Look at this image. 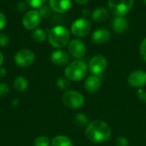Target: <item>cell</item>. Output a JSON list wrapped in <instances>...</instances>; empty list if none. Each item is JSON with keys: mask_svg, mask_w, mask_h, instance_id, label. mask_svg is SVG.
I'll return each mask as SVG.
<instances>
[{"mask_svg": "<svg viewBox=\"0 0 146 146\" xmlns=\"http://www.w3.org/2000/svg\"><path fill=\"white\" fill-rule=\"evenodd\" d=\"M85 133L90 141L97 144H104L110 140L112 132L110 126L105 121L96 120L87 125Z\"/></svg>", "mask_w": 146, "mask_h": 146, "instance_id": "1", "label": "cell"}, {"mask_svg": "<svg viewBox=\"0 0 146 146\" xmlns=\"http://www.w3.org/2000/svg\"><path fill=\"white\" fill-rule=\"evenodd\" d=\"M47 36L50 44L56 48H62L69 43V32L63 26L53 27L49 31Z\"/></svg>", "mask_w": 146, "mask_h": 146, "instance_id": "2", "label": "cell"}, {"mask_svg": "<svg viewBox=\"0 0 146 146\" xmlns=\"http://www.w3.org/2000/svg\"><path fill=\"white\" fill-rule=\"evenodd\" d=\"M88 66L86 62L81 59L74 60L69 63L65 68V77L71 81H80L85 78L87 74Z\"/></svg>", "mask_w": 146, "mask_h": 146, "instance_id": "3", "label": "cell"}, {"mask_svg": "<svg viewBox=\"0 0 146 146\" xmlns=\"http://www.w3.org/2000/svg\"><path fill=\"white\" fill-rule=\"evenodd\" d=\"M134 0H109L110 10L115 16L126 15L133 8Z\"/></svg>", "mask_w": 146, "mask_h": 146, "instance_id": "4", "label": "cell"}, {"mask_svg": "<svg viewBox=\"0 0 146 146\" xmlns=\"http://www.w3.org/2000/svg\"><path fill=\"white\" fill-rule=\"evenodd\" d=\"M63 103L73 109L81 108L85 103V98L82 94L75 90H68L62 96Z\"/></svg>", "mask_w": 146, "mask_h": 146, "instance_id": "5", "label": "cell"}, {"mask_svg": "<svg viewBox=\"0 0 146 146\" xmlns=\"http://www.w3.org/2000/svg\"><path fill=\"white\" fill-rule=\"evenodd\" d=\"M92 29L90 21L86 18H79L75 20L71 25V32L77 37L86 36Z\"/></svg>", "mask_w": 146, "mask_h": 146, "instance_id": "6", "label": "cell"}, {"mask_svg": "<svg viewBox=\"0 0 146 146\" xmlns=\"http://www.w3.org/2000/svg\"><path fill=\"white\" fill-rule=\"evenodd\" d=\"M108 62L105 57L102 55H96L92 57L88 65V69L94 76L101 75L107 68Z\"/></svg>", "mask_w": 146, "mask_h": 146, "instance_id": "7", "label": "cell"}, {"mask_svg": "<svg viewBox=\"0 0 146 146\" xmlns=\"http://www.w3.org/2000/svg\"><path fill=\"white\" fill-rule=\"evenodd\" d=\"M35 55L29 49H21L15 55V62L20 67H27L33 64Z\"/></svg>", "mask_w": 146, "mask_h": 146, "instance_id": "8", "label": "cell"}, {"mask_svg": "<svg viewBox=\"0 0 146 146\" xmlns=\"http://www.w3.org/2000/svg\"><path fill=\"white\" fill-rule=\"evenodd\" d=\"M68 50L69 54L76 59H82L86 54V46L83 41L79 39L70 40L68 45Z\"/></svg>", "mask_w": 146, "mask_h": 146, "instance_id": "9", "label": "cell"}, {"mask_svg": "<svg viewBox=\"0 0 146 146\" xmlns=\"http://www.w3.org/2000/svg\"><path fill=\"white\" fill-rule=\"evenodd\" d=\"M41 16L38 10L33 9L26 12L22 18V24L23 26L29 30L35 28L40 22Z\"/></svg>", "mask_w": 146, "mask_h": 146, "instance_id": "10", "label": "cell"}, {"mask_svg": "<svg viewBox=\"0 0 146 146\" xmlns=\"http://www.w3.org/2000/svg\"><path fill=\"white\" fill-rule=\"evenodd\" d=\"M128 83L133 88H142L146 84V72L137 70L130 73L128 76Z\"/></svg>", "mask_w": 146, "mask_h": 146, "instance_id": "11", "label": "cell"}, {"mask_svg": "<svg viewBox=\"0 0 146 146\" xmlns=\"http://www.w3.org/2000/svg\"><path fill=\"white\" fill-rule=\"evenodd\" d=\"M50 7L56 13L63 14L69 10L72 6L71 0H49Z\"/></svg>", "mask_w": 146, "mask_h": 146, "instance_id": "12", "label": "cell"}, {"mask_svg": "<svg viewBox=\"0 0 146 146\" xmlns=\"http://www.w3.org/2000/svg\"><path fill=\"white\" fill-rule=\"evenodd\" d=\"M111 38V33L107 28H99L93 32L92 40L97 45H103L107 43Z\"/></svg>", "mask_w": 146, "mask_h": 146, "instance_id": "13", "label": "cell"}, {"mask_svg": "<svg viewBox=\"0 0 146 146\" xmlns=\"http://www.w3.org/2000/svg\"><path fill=\"white\" fill-rule=\"evenodd\" d=\"M50 60L56 65H66L69 62V55L63 50H56L51 52Z\"/></svg>", "mask_w": 146, "mask_h": 146, "instance_id": "14", "label": "cell"}, {"mask_svg": "<svg viewBox=\"0 0 146 146\" xmlns=\"http://www.w3.org/2000/svg\"><path fill=\"white\" fill-rule=\"evenodd\" d=\"M84 87L87 92L96 93L101 88V79L98 76H90L86 79Z\"/></svg>", "mask_w": 146, "mask_h": 146, "instance_id": "15", "label": "cell"}, {"mask_svg": "<svg viewBox=\"0 0 146 146\" xmlns=\"http://www.w3.org/2000/svg\"><path fill=\"white\" fill-rule=\"evenodd\" d=\"M128 22L123 16H115L112 21L113 30L116 34H123L127 29Z\"/></svg>", "mask_w": 146, "mask_h": 146, "instance_id": "16", "label": "cell"}, {"mask_svg": "<svg viewBox=\"0 0 146 146\" xmlns=\"http://www.w3.org/2000/svg\"><path fill=\"white\" fill-rule=\"evenodd\" d=\"M92 15V19L95 22H104L109 17V11L105 8L99 7L93 10Z\"/></svg>", "mask_w": 146, "mask_h": 146, "instance_id": "17", "label": "cell"}, {"mask_svg": "<svg viewBox=\"0 0 146 146\" xmlns=\"http://www.w3.org/2000/svg\"><path fill=\"white\" fill-rule=\"evenodd\" d=\"M50 146H74L73 145V142L71 141V139L64 135H58L56 136L52 141Z\"/></svg>", "mask_w": 146, "mask_h": 146, "instance_id": "18", "label": "cell"}, {"mask_svg": "<svg viewBox=\"0 0 146 146\" xmlns=\"http://www.w3.org/2000/svg\"><path fill=\"white\" fill-rule=\"evenodd\" d=\"M28 86V82L23 76H18L14 81V88L17 92H24Z\"/></svg>", "mask_w": 146, "mask_h": 146, "instance_id": "19", "label": "cell"}, {"mask_svg": "<svg viewBox=\"0 0 146 146\" xmlns=\"http://www.w3.org/2000/svg\"><path fill=\"white\" fill-rule=\"evenodd\" d=\"M31 36H32L33 40H34L35 42H38V43L44 42L47 38V34H46L45 31L42 28H37V29L33 30Z\"/></svg>", "mask_w": 146, "mask_h": 146, "instance_id": "20", "label": "cell"}, {"mask_svg": "<svg viewBox=\"0 0 146 146\" xmlns=\"http://www.w3.org/2000/svg\"><path fill=\"white\" fill-rule=\"evenodd\" d=\"M74 121H75V124L78 126H80V127L87 126V125L89 124L88 123V117L85 114H76L75 118H74Z\"/></svg>", "mask_w": 146, "mask_h": 146, "instance_id": "21", "label": "cell"}, {"mask_svg": "<svg viewBox=\"0 0 146 146\" xmlns=\"http://www.w3.org/2000/svg\"><path fill=\"white\" fill-rule=\"evenodd\" d=\"M33 146H50V141L48 137L39 136L34 140Z\"/></svg>", "mask_w": 146, "mask_h": 146, "instance_id": "22", "label": "cell"}, {"mask_svg": "<svg viewBox=\"0 0 146 146\" xmlns=\"http://www.w3.org/2000/svg\"><path fill=\"white\" fill-rule=\"evenodd\" d=\"M56 84H57L58 88L61 89H62V90H66L69 87V82H68V79L66 77H59L57 79Z\"/></svg>", "mask_w": 146, "mask_h": 146, "instance_id": "23", "label": "cell"}, {"mask_svg": "<svg viewBox=\"0 0 146 146\" xmlns=\"http://www.w3.org/2000/svg\"><path fill=\"white\" fill-rule=\"evenodd\" d=\"M38 13H39L41 18H47L51 14V9L49 6L43 5V6L40 7L39 10H38Z\"/></svg>", "mask_w": 146, "mask_h": 146, "instance_id": "24", "label": "cell"}, {"mask_svg": "<svg viewBox=\"0 0 146 146\" xmlns=\"http://www.w3.org/2000/svg\"><path fill=\"white\" fill-rule=\"evenodd\" d=\"M46 0H26V3L32 8H40L45 3Z\"/></svg>", "mask_w": 146, "mask_h": 146, "instance_id": "25", "label": "cell"}, {"mask_svg": "<svg viewBox=\"0 0 146 146\" xmlns=\"http://www.w3.org/2000/svg\"><path fill=\"white\" fill-rule=\"evenodd\" d=\"M10 91L9 86L5 83H0V97H4L9 95Z\"/></svg>", "mask_w": 146, "mask_h": 146, "instance_id": "26", "label": "cell"}, {"mask_svg": "<svg viewBox=\"0 0 146 146\" xmlns=\"http://www.w3.org/2000/svg\"><path fill=\"white\" fill-rule=\"evenodd\" d=\"M139 52L142 57V59L146 62V38L143 40V41L140 44L139 46Z\"/></svg>", "mask_w": 146, "mask_h": 146, "instance_id": "27", "label": "cell"}, {"mask_svg": "<svg viewBox=\"0 0 146 146\" xmlns=\"http://www.w3.org/2000/svg\"><path fill=\"white\" fill-rule=\"evenodd\" d=\"M9 43V36L4 33H0V46H5Z\"/></svg>", "mask_w": 146, "mask_h": 146, "instance_id": "28", "label": "cell"}, {"mask_svg": "<svg viewBox=\"0 0 146 146\" xmlns=\"http://www.w3.org/2000/svg\"><path fill=\"white\" fill-rule=\"evenodd\" d=\"M136 95H137L138 98L141 102H146V92L144 89H139V90H137Z\"/></svg>", "mask_w": 146, "mask_h": 146, "instance_id": "29", "label": "cell"}, {"mask_svg": "<svg viewBox=\"0 0 146 146\" xmlns=\"http://www.w3.org/2000/svg\"><path fill=\"white\" fill-rule=\"evenodd\" d=\"M6 22H6V17L4 14L0 11V31L4 28V27L6 26Z\"/></svg>", "mask_w": 146, "mask_h": 146, "instance_id": "30", "label": "cell"}, {"mask_svg": "<svg viewBox=\"0 0 146 146\" xmlns=\"http://www.w3.org/2000/svg\"><path fill=\"white\" fill-rule=\"evenodd\" d=\"M117 145L118 146H128V141L126 138L124 137H120L117 139Z\"/></svg>", "mask_w": 146, "mask_h": 146, "instance_id": "31", "label": "cell"}, {"mask_svg": "<svg viewBox=\"0 0 146 146\" xmlns=\"http://www.w3.org/2000/svg\"><path fill=\"white\" fill-rule=\"evenodd\" d=\"M27 3H25V2H20L17 5V9L19 12H23V11H26L27 10Z\"/></svg>", "mask_w": 146, "mask_h": 146, "instance_id": "32", "label": "cell"}, {"mask_svg": "<svg viewBox=\"0 0 146 146\" xmlns=\"http://www.w3.org/2000/svg\"><path fill=\"white\" fill-rule=\"evenodd\" d=\"M6 73H7V71H6V70L4 69V68H2V67H0V77H4L5 75H6Z\"/></svg>", "mask_w": 146, "mask_h": 146, "instance_id": "33", "label": "cell"}, {"mask_svg": "<svg viewBox=\"0 0 146 146\" xmlns=\"http://www.w3.org/2000/svg\"><path fill=\"white\" fill-rule=\"evenodd\" d=\"M75 1V3H77L78 4H80V5H82V4H85V3H86L89 0H74Z\"/></svg>", "mask_w": 146, "mask_h": 146, "instance_id": "34", "label": "cell"}, {"mask_svg": "<svg viewBox=\"0 0 146 146\" xmlns=\"http://www.w3.org/2000/svg\"><path fill=\"white\" fill-rule=\"evenodd\" d=\"M3 53L0 52V67L3 65Z\"/></svg>", "mask_w": 146, "mask_h": 146, "instance_id": "35", "label": "cell"}, {"mask_svg": "<svg viewBox=\"0 0 146 146\" xmlns=\"http://www.w3.org/2000/svg\"><path fill=\"white\" fill-rule=\"evenodd\" d=\"M144 2H145V3L146 4V0H144Z\"/></svg>", "mask_w": 146, "mask_h": 146, "instance_id": "36", "label": "cell"}]
</instances>
